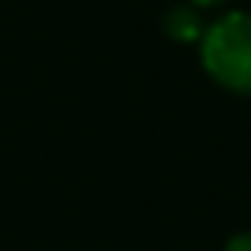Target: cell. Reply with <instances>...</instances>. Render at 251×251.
Wrapping results in <instances>:
<instances>
[{
  "mask_svg": "<svg viewBox=\"0 0 251 251\" xmlns=\"http://www.w3.org/2000/svg\"><path fill=\"white\" fill-rule=\"evenodd\" d=\"M201 57L220 86L251 96V13H229L201 35Z\"/></svg>",
  "mask_w": 251,
  "mask_h": 251,
  "instance_id": "6da1fadb",
  "label": "cell"
},
{
  "mask_svg": "<svg viewBox=\"0 0 251 251\" xmlns=\"http://www.w3.org/2000/svg\"><path fill=\"white\" fill-rule=\"evenodd\" d=\"M166 32L175 38V42H197V38L203 35L197 13L188 10V6H175V10L169 13L166 16Z\"/></svg>",
  "mask_w": 251,
  "mask_h": 251,
  "instance_id": "7a4b0ae2",
  "label": "cell"
},
{
  "mask_svg": "<svg viewBox=\"0 0 251 251\" xmlns=\"http://www.w3.org/2000/svg\"><path fill=\"white\" fill-rule=\"evenodd\" d=\"M223 251H251V232L232 235V239L226 242V248H223Z\"/></svg>",
  "mask_w": 251,
  "mask_h": 251,
  "instance_id": "3957f363",
  "label": "cell"
},
{
  "mask_svg": "<svg viewBox=\"0 0 251 251\" xmlns=\"http://www.w3.org/2000/svg\"><path fill=\"white\" fill-rule=\"evenodd\" d=\"M191 3H201V6H210V3H220V0H191Z\"/></svg>",
  "mask_w": 251,
  "mask_h": 251,
  "instance_id": "277c9868",
  "label": "cell"
}]
</instances>
